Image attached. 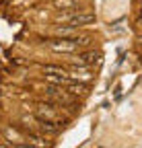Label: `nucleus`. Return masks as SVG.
<instances>
[{"instance_id": "nucleus-1", "label": "nucleus", "mask_w": 142, "mask_h": 148, "mask_svg": "<svg viewBox=\"0 0 142 148\" xmlns=\"http://www.w3.org/2000/svg\"><path fill=\"white\" fill-rule=\"evenodd\" d=\"M47 47L54 51H64V53H74L78 49L76 37H70V39H51L47 41Z\"/></svg>"}, {"instance_id": "nucleus-2", "label": "nucleus", "mask_w": 142, "mask_h": 148, "mask_svg": "<svg viewBox=\"0 0 142 148\" xmlns=\"http://www.w3.org/2000/svg\"><path fill=\"white\" fill-rule=\"evenodd\" d=\"M88 23H95V14H88V12H80V14H72L66 21L68 27H72V29H78V27H84Z\"/></svg>"}, {"instance_id": "nucleus-3", "label": "nucleus", "mask_w": 142, "mask_h": 148, "mask_svg": "<svg viewBox=\"0 0 142 148\" xmlns=\"http://www.w3.org/2000/svg\"><path fill=\"white\" fill-rule=\"evenodd\" d=\"M68 78L70 80H88V78H91V72H88V70H84V68H74V70H70L68 72Z\"/></svg>"}, {"instance_id": "nucleus-4", "label": "nucleus", "mask_w": 142, "mask_h": 148, "mask_svg": "<svg viewBox=\"0 0 142 148\" xmlns=\"http://www.w3.org/2000/svg\"><path fill=\"white\" fill-rule=\"evenodd\" d=\"M43 76H45L47 82H51V84H60V86L68 80L66 74H54V72H43Z\"/></svg>"}, {"instance_id": "nucleus-5", "label": "nucleus", "mask_w": 142, "mask_h": 148, "mask_svg": "<svg viewBox=\"0 0 142 148\" xmlns=\"http://www.w3.org/2000/svg\"><path fill=\"white\" fill-rule=\"evenodd\" d=\"M84 84H76V82H70L66 86V92H70V95H84Z\"/></svg>"}, {"instance_id": "nucleus-6", "label": "nucleus", "mask_w": 142, "mask_h": 148, "mask_svg": "<svg viewBox=\"0 0 142 148\" xmlns=\"http://www.w3.org/2000/svg\"><path fill=\"white\" fill-rule=\"evenodd\" d=\"M27 142H29L31 146H35V148L47 146V140H45V138H39V136H27Z\"/></svg>"}, {"instance_id": "nucleus-7", "label": "nucleus", "mask_w": 142, "mask_h": 148, "mask_svg": "<svg viewBox=\"0 0 142 148\" xmlns=\"http://www.w3.org/2000/svg\"><path fill=\"white\" fill-rule=\"evenodd\" d=\"M99 58V53H80L78 56V62L80 64H91V62H95Z\"/></svg>"}, {"instance_id": "nucleus-8", "label": "nucleus", "mask_w": 142, "mask_h": 148, "mask_svg": "<svg viewBox=\"0 0 142 148\" xmlns=\"http://www.w3.org/2000/svg\"><path fill=\"white\" fill-rule=\"evenodd\" d=\"M58 8H74V0H56V2H54Z\"/></svg>"}, {"instance_id": "nucleus-9", "label": "nucleus", "mask_w": 142, "mask_h": 148, "mask_svg": "<svg viewBox=\"0 0 142 148\" xmlns=\"http://www.w3.org/2000/svg\"><path fill=\"white\" fill-rule=\"evenodd\" d=\"M43 72H54V74H66V76H68V72H66V70H62V68H58V66H43Z\"/></svg>"}, {"instance_id": "nucleus-10", "label": "nucleus", "mask_w": 142, "mask_h": 148, "mask_svg": "<svg viewBox=\"0 0 142 148\" xmlns=\"http://www.w3.org/2000/svg\"><path fill=\"white\" fill-rule=\"evenodd\" d=\"M12 148H35L31 144H12Z\"/></svg>"}, {"instance_id": "nucleus-11", "label": "nucleus", "mask_w": 142, "mask_h": 148, "mask_svg": "<svg viewBox=\"0 0 142 148\" xmlns=\"http://www.w3.org/2000/svg\"><path fill=\"white\" fill-rule=\"evenodd\" d=\"M0 148H12V144H10V146H0Z\"/></svg>"}, {"instance_id": "nucleus-12", "label": "nucleus", "mask_w": 142, "mask_h": 148, "mask_svg": "<svg viewBox=\"0 0 142 148\" xmlns=\"http://www.w3.org/2000/svg\"><path fill=\"white\" fill-rule=\"evenodd\" d=\"M99 148H103V146H99Z\"/></svg>"}]
</instances>
